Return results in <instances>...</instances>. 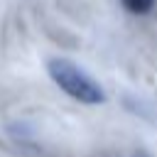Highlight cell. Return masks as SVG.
Wrapping results in <instances>:
<instances>
[{"mask_svg": "<svg viewBox=\"0 0 157 157\" xmlns=\"http://www.w3.org/2000/svg\"><path fill=\"white\" fill-rule=\"evenodd\" d=\"M47 74L74 101L86 103V105H101V103H105L103 86L88 71H83L76 61L64 59V56H54V59L47 61Z\"/></svg>", "mask_w": 157, "mask_h": 157, "instance_id": "6da1fadb", "label": "cell"}, {"mask_svg": "<svg viewBox=\"0 0 157 157\" xmlns=\"http://www.w3.org/2000/svg\"><path fill=\"white\" fill-rule=\"evenodd\" d=\"M120 2H123V7H125L128 12H132V15H147V12L155 7L157 0H120Z\"/></svg>", "mask_w": 157, "mask_h": 157, "instance_id": "7a4b0ae2", "label": "cell"}]
</instances>
